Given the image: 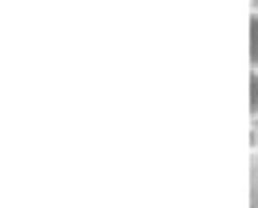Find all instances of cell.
Listing matches in <instances>:
<instances>
[{
  "label": "cell",
  "mask_w": 258,
  "mask_h": 208,
  "mask_svg": "<svg viewBox=\"0 0 258 208\" xmlns=\"http://www.w3.org/2000/svg\"><path fill=\"white\" fill-rule=\"evenodd\" d=\"M256 145H258V131H256Z\"/></svg>",
  "instance_id": "3"
},
{
  "label": "cell",
  "mask_w": 258,
  "mask_h": 208,
  "mask_svg": "<svg viewBox=\"0 0 258 208\" xmlns=\"http://www.w3.org/2000/svg\"><path fill=\"white\" fill-rule=\"evenodd\" d=\"M249 63L258 71V9L249 14Z\"/></svg>",
  "instance_id": "1"
},
{
  "label": "cell",
  "mask_w": 258,
  "mask_h": 208,
  "mask_svg": "<svg viewBox=\"0 0 258 208\" xmlns=\"http://www.w3.org/2000/svg\"><path fill=\"white\" fill-rule=\"evenodd\" d=\"M249 115L258 118V71L251 68L249 73Z\"/></svg>",
  "instance_id": "2"
}]
</instances>
